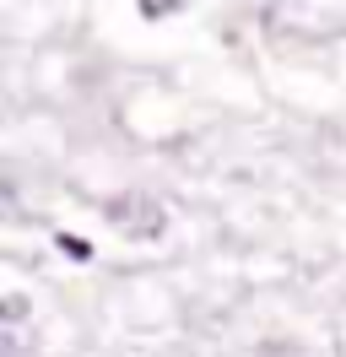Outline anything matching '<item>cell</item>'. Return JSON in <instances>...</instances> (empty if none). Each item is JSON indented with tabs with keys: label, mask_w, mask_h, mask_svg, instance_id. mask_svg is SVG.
<instances>
[{
	"label": "cell",
	"mask_w": 346,
	"mask_h": 357,
	"mask_svg": "<svg viewBox=\"0 0 346 357\" xmlns=\"http://www.w3.org/2000/svg\"><path fill=\"white\" fill-rule=\"evenodd\" d=\"M108 222L130 227L141 238H157L163 233V206H151L146 195H130V201H108Z\"/></svg>",
	"instance_id": "obj_1"
},
{
	"label": "cell",
	"mask_w": 346,
	"mask_h": 357,
	"mask_svg": "<svg viewBox=\"0 0 346 357\" xmlns=\"http://www.w3.org/2000/svg\"><path fill=\"white\" fill-rule=\"evenodd\" d=\"M135 6H141V17H151V22H157V17H168V11H179L184 0H135Z\"/></svg>",
	"instance_id": "obj_2"
},
{
	"label": "cell",
	"mask_w": 346,
	"mask_h": 357,
	"mask_svg": "<svg viewBox=\"0 0 346 357\" xmlns=\"http://www.w3.org/2000/svg\"><path fill=\"white\" fill-rule=\"evenodd\" d=\"M60 249H65V255H76V260H86V255H92V249H86L82 238H70V233H60Z\"/></svg>",
	"instance_id": "obj_3"
}]
</instances>
